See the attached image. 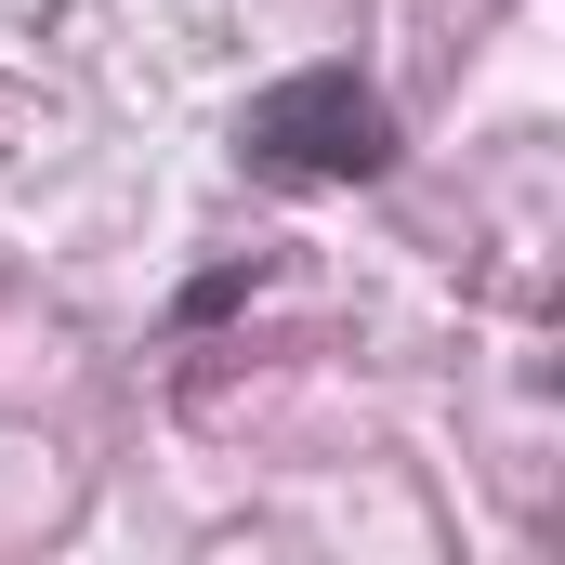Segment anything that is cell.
Returning a JSON list of instances; mask_svg holds the SVG:
<instances>
[{
	"mask_svg": "<svg viewBox=\"0 0 565 565\" xmlns=\"http://www.w3.org/2000/svg\"><path fill=\"white\" fill-rule=\"evenodd\" d=\"M237 158H250L264 184H382V171L408 158V132H395L382 79L329 53V66H289V79H264V93L237 106Z\"/></svg>",
	"mask_w": 565,
	"mask_h": 565,
	"instance_id": "cell-1",
	"label": "cell"
}]
</instances>
